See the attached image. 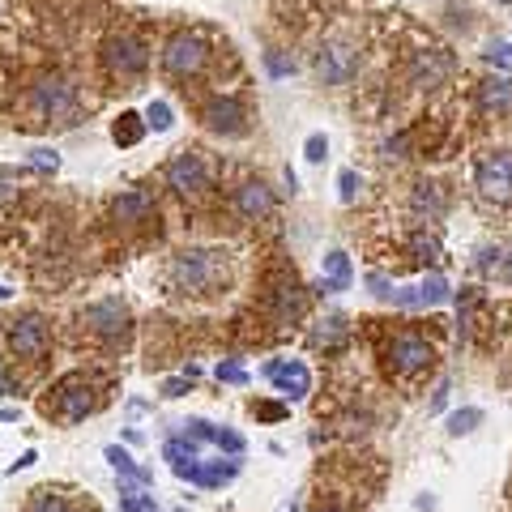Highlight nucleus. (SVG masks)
I'll return each mask as SVG.
<instances>
[{"mask_svg":"<svg viewBox=\"0 0 512 512\" xmlns=\"http://www.w3.org/2000/svg\"><path fill=\"white\" fill-rule=\"evenodd\" d=\"M227 252L218 248H184L171 256L167 265V286L171 295H184V299H201V295H214L227 286Z\"/></svg>","mask_w":512,"mask_h":512,"instance_id":"1","label":"nucleus"},{"mask_svg":"<svg viewBox=\"0 0 512 512\" xmlns=\"http://www.w3.org/2000/svg\"><path fill=\"white\" fill-rule=\"evenodd\" d=\"M99 389H94V380L86 372H69V376H60L56 380V389L52 397H47V414H56V419L64 423H82L86 414L99 410Z\"/></svg>","mask_w":512,"mask_h":512,"instance_id":"2","label":"nucleus"},{"mask_svg":"<svg viewBox=\"0 0 512 512\" xmlns=\"http://www.w3.org/2000/svg\"><path fill=\"white\" fill-rule=\"evenodd\" d=\"M82 325L99 342H107V346H124L128 338H133V312H128L124 299H99V303H90V308L82 312Z\"/></svg>","mask_w":512,"mask_h":512,"instance_id":"3","label":"nucleus"},{"mask_svg":"<svg viewBox=\"0 0 512 512\" xmlns=\"http://www.w3.org/2000/svg\"><path fill=\"white\" fill-rule=\"evenodd\" d=\"M5 346H9L13 359L39 363V359L47 355V346H52V325H47L39 312H26V316H18V320H9Z\"/></svg>","mask_w":512,"mask_h":512,"instance_id":"4","label":"nucleus"},{"mask_svg":"<svg viewBox=\"0 0 512 512\" xmlns=\"http://www.w3.org/2000/svg\"><path fill=\"white\" fill-rule=\"evenodd\" d=\"M30 107L39 111L43 124H69V116L77 111V94L73 86L64 82V77H39L35 86H30Z\"/></svg>","mask_w":512,"mask_h":512,"instance_id":"5","label":"nucleus"},{"mask_svg":"<svg viewBox=\"0 0 512 512\" xmlns=\"http://www.w3.org/2000/svg\"><path fill=\"white\" fill-rule=\"evenodd\" d=\"M474 184L487 201L495 205H512V150H495L487 154L474 171Z\"/></svg>","mask_w":512,"mask_h":512,"instance_id":"6","label":"nucleus"},{"mask_svg":"<svg viewBox=\"0 0 512 512\" xmlns=\"http://www.w3.org/2000/svg\"><path fill=\"white\" fill-rule=\"evenodd\" d=\"M205 64H210V47L201 35H175L163 52V69L171 77H197Z\"/></svg>","mask_w":512,"mask_h":512,"instance_id":"7","label":"nucleus"},{"mask_svg":"<svg viewBox=\"0 0 512 512\" xmlns=\"http://www.w3.org/2000/svg\"><path fill=\"white\" fill-rule=\"evenodd\" d=\"M103 60L116 77H137V73H146V64H150V47L137 35H111L103 43Z\"/></svg>","mask_w":512,"mask_h":512,"instance_id":"8","label":"nucleus"},{"mask_svg":"<svg viewBox=\"0 0 512 512\" xmlns=\"http://www.w3.org/2000/svg\"><path fill=\"white\" fill-rule=\"evenodd\" d=\"M431 359H436V346H431L427 338H419V333H397V338L389 342V367L397 376L423 372V367H431Z\"/></svg>","mask_w":512,"mask_h":512,"instance_id":"9","label":"nucleus"},{"mask_svg":"<svg viewBox=\"0 0 512 512\" xmlns=\"http://www.w3.org/2000/svg\"><path fill=\"white\" fill-rule=\"evenodd\" d=\"M359 73V52L350 43H325L316 52V77L325 86H346Z\"/></svg>","mask_w":512,"mask_h":512,"instance_id":"10","label":"nucleus"},{"mask_svg":"<svg viewBox=\"0 0 512 512\" xmlns=\"http://www.w3.org/2000/svg\"><path fill=\"white\" fill-rule=\"evenodd\" d=\"M167 184L180 192V197H201V192L210 188V171H205L201 154H192V150L175 154L167 163Z\"/></svg>","mask_w":512,"mask_h":512,"instance_id":"11","label":"nucleus"},{"mask_svg":"<svg viewBox=\"0 0 512 512\" xmlns=\"http://www.w3.org/2000/svg\"><path fill=\"white\" fill-rule=\"evenodd\" d=\"M269 308H274V320L278 325H291V320H299L303 312H308V295H303L299 278H274V286H269Z\"/></svg>","mask_w":512,"mask_h":512,"instance_id":"12","label":"nucleus"},{"mask_svg":"<svg viewBox=\"0 0 512 512\" xmlns=\"http://www.w3.org/2000/svg\"><path fill=\"white\" fill-rule=\"evenodd\" d=\"M265 376H269V384H274L278 393L291 397V402H303L308 389H312V372L299 359H274V363L265 367Z\"/></svg>","mask_w":512,"mask_h":512,"instance_id":"13","label":"nucleus"},{"mask_svg":"<svg viewBox=\"0 0 512 512\" xmlns=\"http://www.w3.org/2000/svg\"><path fill=\"white\" fill-rule=\"evenodd\" d=\"M175 474H180V478H188V483H197V487H227L231 483V478L239 474V461L231 457V461H222V457H192L188 461V466H180V470H175Z\"/></svg>","mask_w":512,"mask_h":512,"instance_id":"14","label":"nucleus"},{"mask_svg":"<svg viewBox=\"0 0 512 512\" xmlns=\"http://www.w3.org/2000/svg\"><path fill=\"white\" fill-rule=\"evenodd\" d=\"M235 205H239V214H244L248 222H261L278 210V197H274V188L261 184V180H248V184H239L235 188Z\"/></svg>","mask_w":512,"mask_h":512,"instance_id":"15","label":"nucleus"},{"mask_svg":"<svg viewBox=\"0 0 512 512\" xmlns=\"http://www.w3.org/2000/svg\"><path fill=\"white\" fill-rule=\"evenodd\" d=\"M205 128H210V133H222V137H239V133L248 128L244 103H235V99H214L210 107H205Z\"/></svg>","mask_w":512,"mask_h":512,"instance_id":"16","label":"nucleus"},{"mask_svg":"<svg viewBox=\"0 0 512 512\" xmlns=\"http://www.w3.org/2000/svg\"><path fill=\"white\" fill-rule=\"evenodd\" d=\"M111 218L124 222V227H146V222H158V210L146 192H120L116 201H111Z\"/></svg>","mask_w":512,"mask_h":512,"instance_id":"17","label":"nucleus"},{"mask_svg":"<svg viewBox=\"0 0 512 512\" xmlns=\"http://www.w3.org/2000/svg\"><path fill=\"white\" fill-rule=\"evenodd\" d=\"M26 512H94V504H82V500H77V491L39 487V491H30Z\"/></svg>","mask_w":512,"mask_h":512,"instance_id":"18","label":"nucleus"},{"mask_svg":"<svg viewBox=\"0 0 512 512\" xmlns=\"http://www.w3.org/2000/svg\"><path fill=\"white\" fill-rule=\"evenodd\" d=\"M393 303H402V308H440L448 303V282L440 274H431L423 286H414V291H389Z\"/></svg>","mask_w":512,"mask_h":512,"instance_id":"19","label":"nucleus"},{"mask_svg":"<svg viewBox=\"0 0 512 512\" xmlns=\"http://www.w3.org/2000/svg\"><path fill=\"white\" fill-rule=\"evenodd\" d=\"M184 436H188V440H205V444H218V448H227L231 457H239V453H244V436H239V431L214 427V423H205V419H188V423H184Z\"/></svg>","mask_w":512,"mask_h":512,"instance_id":"20","label":"nucleus"},{"mask_svg":"<svg viewBox=\"0 0 512 512\" xmlns=\"http://www.w3.org/2000/svg\"><path fill=\"white\" fill-rule=\"evenodd\" d=\"M107 461H111V470L128 478V483H137V487H154V474H150V470H141L137 461L124 453V448H116V444H111V448H107Z\"/></svg>","mask_w":512,"mask_h":512,"instance_id":"21","label":"nucleus"},{"mask_svg":"<svg viewBox=\"0 0 512 512\" xmlns=\"http://www.w3.org/2000/svg\"><path fill=\"white\" fill-rule=\"evenodd\" d=\"M478 99H483L487 111H508L512 107V77H487Z\"/></svg>","mask_w":512,"mask_h":512,"instance_id":"22","label":"nucleus"},{"mask_svg":"<svg viewBox=\"0 0 512 512\" xmlns=\"http://www.w3.org/2000/svg\"><path fill=\"white\" fill-rule=\"evenodd\" d=\"M141 137H146V120H141L137 111H120V120L111 124V141H116V146H137Z\"/></svg>","mask_w":512,"mask_h":512,"instance_id":"23","label":"nucleus"},{"mask_svg":"<svg viewBox=\"0 0 512 512\" xmlns=\"http://www.w3.org/2000/svg\"><path fill=\"white\" fill-rule=\"evenodd\" d=\"M448 69H453V60H448L444 52H427V56H419V64H414V82H419V86H436Z\"/></svg>","mask_w":512,"mask_h":512,"instance_id":"24","label":"nucleus"},{"mask_svg":"<svg viewBox=\"0 0 512 512\" xmlns=\"http://www.w3.org/2000/svg\"><path fill=\"white\" fill-rule=\"evenodd\" d=\"M350 278H355V269H350V256L346 252H329L325 256V286H329V291H346Z\"/></svg>","mask_w":512,"mask_h":512,"instance_id":"25","label":"nucleus"},{"mask_svg":"<svg viewBox=\"0 0 512 512\" xmlns=\"http://www.w3.org/2000/svg\"><path fill=\"white\" fill-rule=\"evenodd\" d=\"M478 423H483V410H478V406H466V410L448 414V431H453V436H470Z\"/></svg>","mask_w":512,"mask_h":512,"instance_id":"26","label":"nucleus"},{"mask_svg":"<svg viewBox=\"0 0 512 512\" xmlns=\"http://www.w3.org/2000/svg\"><path fill=\"white\" fill-rule=\"evenodd\" d=\"M350 333V325H346V316H329L325 320V329L316 333V346H333V342H342Z\"/></svg>","mask_w":512,"mask_h":512,"instance_id":"27","label":"nucleus"},{"mask_svg":"<svg viewBox=\"0 0 512 512\" xmlns=\"http://www.w3.org/2000/svg\"><path fill=\"white\" fill-rule=\"evenodd\" d=\"M146 124L158 128V133H167V128H171V107H167L163 99H154L150 111H146Z\"/></svg>","mask_w":512,"mask_h":512,"instance_id":"28","label":"nucleus"},{"mask_svg":"<svg viewBox=\"0 0 512 512\" xmlns=\"http://www.w3.org/2000/svg\"><path fill=\"white\" fill-rule=\"evenodd\" d=\"M303 154H308V163H320V158L329 154V141H325V133H312L308 141H303Z\"/></svg>","mask_w":512,"mask_h":512,"instance_id":"29","label":"nucleus"},{"mask_svg":"<svg viewBox=\"0 0 512 512\" xmlns=\"http://www.w3.org/2000/svg\"><path fill=\"white\" fill-rule=\"evenodd\" d=\"M265 64H269V73L274 77H291L295 73V60H286L282 52H265Z\"/></svg>","mask_w":512,"mask_h":512,"instance_id":"30","label":"nucleus"},{"mask_svg":"<svg viewBox=\"0 0 512 512\" xmlns=\"http://www.w3.org/2000/svg\"><path fill=\"white\" fill-rule=\"evenodd\" d=\"M218 380L222 384H248V372L239 363H218Z\"/></svg>","mask_w":512,"mask_h":512,"instance_id":"31","label":"nucleus"},{"mask_svg":"<svg viewBox=\"0 0 512 512\" xmlns=\"http://www.w3.org/2000/svg\"><path fill=\"white\" fill-rule=\"evenodd\" d=\"M487 64H500V69H512V47H508V43L487 47Z\"/></svg>","mask_w":512,"mask_h":512,"instance_id":"32","label":"nucleus"},{"mask_svg":"<svg viewBox=\"0 0 512 512\" xmlns=\"http://www.w3.org/2000/svg\"><path fill=\"white\" fill-rule=\"evenodd\" d=\"M338 188H342V201H355V192H359V175H355V171H342V175H338Z\"/></svg>","mask_w":512,"mask_h":512,"instance_id":"33","label":"nucleus"},{"mask_svg":"<svg viewBox=\"0 0 512 512\" xmlns=\"http://www.w3.org/2000/svg\"><path fill=\"white\" fill-rule=\"evenodd\" d=\"M188 384H192V376H175V380H167V384H163V397H184V393H188Z\"/></svg>","mask_w":512,"mask_h":512,"instance_id":"34","label":"nucleus"},{"mask_svg":"<svg viewBox=\"0 0 512 512\" xmlns=\"http://www.w3.org/2000/svg\"><path fill=\"white\" fill-rule=\"evenodd\" d=\"M252 414H261V419H282V406H274V402H261V406H252Z\"/></svg>","mask_w":512,"mask_h":512,"instance_id":"35","label":"nucleus"},{"mask_svg":"<svg viewBox=\"0 0 512 512\" xmlns=\"http://www.w3.org/2000/svg\"><path fill=\"white\" fill-rule=\"evenodd\" d=\"M56 163H60V158L52 150H35V167H52L56 171Z\"/></svg>","mask_w":512,"mask_h":512,"instance_id":"36","label":"nucleus"},{"mask_svg":"<svg viewBox=\"0 0 512 512\" xmlns=\"http://www.w3.org/2000/svg\"><path fill=\"white\" fill-rule=\"evenodd\" d=\"M444 402H448V384H440V393L431 397V406H427V410H431V414H440V410H444Z\"/></svg>","mask_w":512,"mask_h":512,"instance_id":"37","label":"nucleus"},{"mask_svg":"<svg viewBox=\"0 0 512 512\" xmlns=\"http://www.w3.org/2000/svg\"><path fill=\"white\" fill-rule=\"evenodd\" d=\"M367 286H372V291H376V295H389V282H384L380 274H372V278H367Z\"/></svg>","mask_w":512,"mask_h":512,"instance_id":"38","label":"nucleus"},{"mask_svg":"<svg viewBox=\"0 0 512 512\" xmlns=\"http://www.w3.org/2000/svg\"><path fill=\"white\" fill-rule=\"evenodd\" d=\"M0 393H18V384L9 380V372H5V367H0Z\"/></svg>","mask_w":512,"mask_h":512,"instance_id":"39","label":"nucleus"},{"mask_svg":"<svg viewBox=\"0 0 512 512\" xmlns=\"http://www.w3.org/2000/svg\"><path fill=\"white\" fill-rule=\"evenodd\" d=\"M26 466H35V453H22L18 461H13V474H18V470H26Z\"/></svg>","mask_w":512,"mask_h":512,"instance_id":"40","label":"nucleus"},{"mask_svg":"<svg viewBox=\"0 0 512 512\" xmlns=\"http://www.w3.org/2000/svg\"><path fill=\"white\" fill-rule=\"evenodd\" d=\"M18 419V410H0V423H13Z\"/></svg>","mask_w":512,"mask_h":512,"instance_id":"41","label":"nucleus"},{"mask_svg":"<svg viewBox=\"0 0 512 512\" xmlns=\"http://www.w3.org/2000/svg\"><path fill=\"white\" fill-rule=\"evenodd\" d=\"M316 512H342V508H338V504H320Z\"/></svg>","mask_w":512,"mask_h":512,"instance_id":"42","label":"nucleus"},{"mask_svg":"<svg viewBox=\"0 0 512 512\" xmlns=\"http://www.w3.org/2000/svg\"><path fill=\"white\" fill-rule=\"evenodd\" d=\"M0 299H9V291H5V286H0Z\"/></svg>","mask_w":512,"mask_h":512,"instance_id":"43","label":"nucleus"},{"mask_svg":"<svg viewBox=\"0 0 512 512\" xmlns=\"http://www.w3.org/2000/svg\"><path fill=\"white\" fill-rule=\"evenodd\" d=\"M504 5H512V0H504Z\"/></svg>","mask_w":512,"mask_h":512,"instance_id":"44","label":"nucleus"}]
</instances>
